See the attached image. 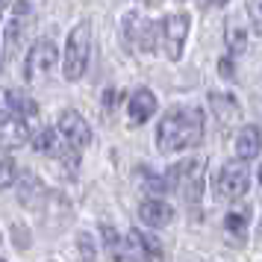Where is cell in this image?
Listing matches in <instances>:
<instances>
[{"mask_svg":"<svg viewBox=\"0 0 262 262\" xmlns=\"http://www.w3.org/2000/svg\"><path fill=\"white\" fill-rule=\"evenodd\" d=\"M259 236H262V224H259Z\"/></svg>","mask_w":262,"mask_h":262,"instance_id":"obj_30","label":"cell"},{"mask_svg":"<svg viewBox=\"0 0 262 262\" xmlns=\"http://www.w3.org/2000/svg\"><path fill=\"white\" fill-rule=\"evenodd\" d=\"M56 59H59V50H56V45H53V38H38L36 45L30 48V53H27L24 80L27 83L41 80L45 74H50V68L56 65Z\"/></svg>","mask_w":262,"mask_h":262,"instance_id":"obj_5","label":"cell"},{"mask_svg":"<svg viewBox=\"0 0 262 262\" xmlns=\"http://www.w3.org/2000/svg\"><path fill=\"white\" fill-rule=\"evenodd\" d=\"M27 18H30V3H27V0H18L12 18H9L6 27H3V56H6V59H12L18 45H21V38H24Z\"/></svg>","mask_w":262,"mask_h":262,"instance_id":"obj_9","label":"cell"},{"mask_svg":"<svg viewBox=\"0 0 262 262\" xmlns=\"http://www.w3.org/2000/svg\"><path fill=\"white\" fill-rule=\"evenodd\" d=\"M218 71H221V77L233 80V77H236V71H233V56H224V59L218 62Z\"/></svg>","mask_w":262,"mask_h":262,"instance_id":"obj_26","label":"cell"},{"mask_svg":"<svg viewBox=\"0 0 262 262\" xmlns=\"http://www.w3.org/2000/svg\"><path fill=\"white\" fill-rule=\"evenodd\" d=\"M56 133L62 136V142L68 144V147H74V150H83V147H89V142H92V127H89L85 118L80 112H74V109H65L59 115Z\"/></svg>","mask_w":262,"mask_h":262,"instance_id":"obj_7","label":"cell"},{"mask_svg":"<svg viewBox=\"0 0 262 262\" xmlns=\"http://www.w3.org/2000/svg\"><path fill=\"white\" fill-rule=\"evenodd\" d=\"M89 56H92V24L89 21H80L68 33V41H65V59H62V74L65 80L74 83L80 80L89 68Z\"/></svg>","mask_w":262,"mask_h":262,"instance_id":"obj_3","label":"cell"},{"mask_svg":"<svg viewBox=\"0 0 262 262\" xmlns=\"http://www.w3.org/2000/svg\"><path fill=\"white\" fill-rule=\"evenodd\" d=\"M12 238H15V248H18V250L30 248V230H27L24 224H15L12 227Z\"/></svg>","mask_w":262,"mask_h":262,"instance_id":"obj_24","label":"cell"},{"mask_svg":"<svg viewBox=\"0 0 262 262\" xmlns=\"http://www.w3.org/2000/svg\"><path fill=\"white\" fill-rule=\"evenodd\" d=\"M162 48H165V56L177 62L183 56V45H186V36H189V15L186 12H177V15H168L162 27Z\"/></svg>","mask_w":262,"mask_h":262,"instance_id":"obj_6","label":"cell"},{"mask_svg":"<svg viewBox=\"0 0 262 262\" xmlns=\"http://www.w3.org/2000/svg\"><path fill=\"white\" fill-rule=\"evenodd\" d=\"M77 248H80V256H83V262H95V242H92V236L89 233H80L77 236Z\"/></svg>","mask_w":262,"mask_h":262,"instance_id":"obj_21","label":"cell"},{"mask_svg":"<svg viewBox=\"0 0 262 262\" xmlns=\"http://www.w3.org/2000/svg\"><path fill=\"white\" fill-rule=\"evenodd\" d=\"M227 45H230V56H238L245 50V45H248V36H245V30L236 21L227 24Z\"/></svg>","mask_w":262,"mask_h":262,"instance_id":"obj_20","label":"cell"},{"mask_svg":"<svg viewBox=\"0 0 262 262\" xmlns=\"http://www.w3.org/2000/svg\"><path fill=\"white\" fill-rule=\"evenodd\" d=\"M100 233H103V242H106V250H109V256H112V262H136V256L130 253V245L121 242V236L109 224L100 227Z\"/></svg>","mask_w":262,"mask_h":262,"instance_id":"obj_17","label":"cell"},{"mask_svg":"<svg viewBox=\"0 0 262 262\" xmlns=\"http://www.w3.org/2000/svg\"><path fill=\"white\" fill-rule=\"evenodd\" d=\"M203 3H206V6H224L227 0H203Z\"/></svg>","mask_w":262,"mask_h":262,"instance_id":"obj_27","label":"cell"},{"mask_svg":"<svg viewBox=\"0 0 262 262\" xmlns=\"http://www.w3.org/2000/svg\"><path fill=\"white\" fill-rule=\"evenodd\" d=\"M156 112V95L150 89H136L130 95V103H127V115H130V124L139 127Z\"/></svg>","mask_w":262,"mask_h":262,"instance_id":"obj_10","label":"cell"},{"mask_svg":"<svg viewBox=\"0 0 262 262\" xmlns=\"http://www.w3.org/2000/svg\"><path fill=\"white\" fill-rule=\"evenodd\" d=\"M130 238H133V248L142 250V259L144 262H162L165 250H162V245H159V238H156V236L142 233V230H133Z\"/></svg>","mask_w":262,"mask_h":262,"instance_id":"obj_16","label":"cell"},{"mask_svg":"<svg viewBox=\"0 0 262 262\" xmlns=\"http://www.w3.org/2000/svg\"><path fill=\"white\" fill-rule=\"evenodd\" d=\"M248 186H250V174L242 159L224 162V168L218 171V180H215V191H218L221 201H238V198H245Z\"/></svg>","mask_w":262,"mask_h":262,"instance_id":"obj_4","label":"cell"},{"mask_svg":"<svg viewBox=\"0 0 262 262\" xmlns=\"http://www.w3.org/2000/svg\"><path fill=\"white\" fill-rule=\"evenodd\" d=\"M139 218H142L147 227L159 230V227H168V224H171L174 209H171L165 201H159V198H147V201L139 206Z\"/></svg>","mask_w":262,"mask_h":262,"instance_id":"obj_11","label":"cell"},{"mask_svg":"<svg viewBox=\"0 0 262 262\" xmlns=\"http://www.w3.org/2000/svg\"><path fill=\"white\" fill-rule=\"evenodd\" d=\"M248 218H250V206H238V209H230L224 218V230L230 236L242 242V238L248 236Z\"/></svg>","mask_w":262,"mask_h":262,"instance_id":"obj_18","label":"cell"},{"mask_svg":"<svg viewBox=\"0 0 262 262\" xmlns=\"http://www.w3.org/2000/svg\"><path fill=\"white\" fill-rule=\"evenodd\" d=\"M124 36L130 45H136V50H142V53H150L156 48V24L154 21H147L142 15L130 12L124 18Z\"/></svg>","mask_w":262,"mask_h":262,"instance_id":"obj_8","label":"cell"},{"mask_svg":"<svg viewBox=\"0 0 262 262\" xmlns=\"http://www.w3.org/2000/svg\"><path fill=\"white\" fill-rule=\"evenodd\" d=\"M9 109H12V118H21V121H33L38 115L36 100L27 97L24 92H12V89H9Z\"/></svg>","mask_w":262,"mask_h":262,"instance_id":"obj_19","label":"cell"},{"mask_svg":"<svg viewBox=\"0 0 262 262\" xmlns=\"http://www.w3.org/2000/svg\"><path fill=\"white\" fill-rule=\"evenodd\" d=\"M259 183H262V168H259Z\"/></svg>","mask_w":262,"mask_h":262,"instance_id":"obj_29","label":"cell"},{"mask_svg":"<svg viewBox=\"0 0 262 262\" xmlns=\"http://www.w3.org/2000/svg\"><path fill=\"white\" fill-rule=\"evenodd\" d=\"M27 139H30V130H27V121L21 118H9L0 124V150H18L24 147Z\"/></svg>","mask_w":262,"mask_h":262,"instance_id":"obj_12","label":"cell"},{"mask_svg":"<svg viewBox=\"0 0 262 262\" xmlns=\"http://www.w3.org/2000/svg\"><path fill=\"white\" fill-rule=\"evenodd\" d=\"M12 118V109H9V89H0V124Z\"/></svg>","mask_w":262,"mask_h":262,"instance_id":"obj_25","label":"cell"},{"mask_svg":"<svg viewBox=\"0 0 262 262\" xmlns=\"http://www.w3.org/2000/svg\"><path fill=\"white\" fill-rule=\"evenodd\" d=\"M248 18L253 24V30L262 36V0H248Z\"/></svg>","mask_w":262,"mask_h":262,"instance_id":"obj_22","label":"cell"},{"mask_svg":"<svg viewBox=\"0 0 262 262\" xmlns=\"http://www.w3.org/2000/svg\"><path fill=\"white\" fill-rule=\"evenodd\" d=\"M18 201L30 206V209H38L41 203L48 201V189H45V183L36 177V174H24L21 183H18Z\"/></svg>","mask_w":262,"mask_h":262,"instance_id":"obj_14","label":"cell"},{"mask_svg":"<svg viewBox=\"0 0 262 262\" xmlns=\"http://www.w3.org/2000/svg\"><path fill=\"white\" fill-rule=\"evenodd\" d=\"M259 150H262L259 127H253V124L242 127V130L236 133V156L242 159V162H250L253 156H259Z\"/></svg>","mask_w":262,"mask_h":262,"instance_id":"obj_13","label":"cell"},{"mask_svg":"<svg viewBox=\"0 0 262 262\" xmlns=\"http://www.w3.org/2000/svg\"><path fill=\"white\" fill-rule=\"evenodd\" d=\"M12 180H15V162L12 159H0V189L12 186Z\"/></svg>","mask_w":262,"mask_h":262,"instance_id":"obj_23","label":"cell"},{"mask_svg":"<svg viewBox=\"0 0 262 262\" xmlns=\"http://www.w3.org/2000/svg\"><path fill=\"white\" fill-rule=\"evenodd\" d=\"M209 106H212L215 118L221 121L224 127L236 124L238 115H242V109H238V103H236V97H233V95H221V92H212V95H209Z\"/></svg>","mask_w":262,"mask_h":262,"instance_id":"obj_15","label":"cell"},{"mask_svg":"<svg viewBox=\"0 0 262 262\" xmlns=\"http://www.w3.org/2000/svg\"><path fill=\"white\" fill-rule=\"evenodd\" d=\"M203 139V112L198 106L168 109L156 127V147L162 154H180L198 147Z\"/></svg>","mask_w":262,"mask_h":262,"instance_id":"obj_1","label":"cell"},{"mask_svg":"<svg viewBox=\"0 0 262 262\" xmlns=\"http://www.w3.org/2000/svg\"><path fill=\"white\" fill-rule=\"evenodd\" d=\"M6 3H9V0H0V15H3V6H6Z\"/></svg>","mask_w":262,"mask_h":262,"instance_id":"obj_28","label":"cell"},{"mask_svg":"<svg viewBox=\"0 0 262 262\" xmlns=\"http://www.w3.org/2000/svg\"><path fill=\"white\" fill-rule=\"evenodd\" d=\"M0 262H6V259H0Z\"/></svg>","mask_w":262,"mask_h":262,"instance_id":"obj_31","label":"cell"},{"mask_svg":"<svg viewBox=\"0 0 262 262\" xmlns=\"http://www.w3.org/2000/svg\"><path fill=\"white\" fill-rule=\"evenodd\" d=\"M165 183L171 189H177L183 194V201L189 203V209L198 215L203 194V159H183L174 168H168Z\"/></svg>","mask_w":262,"mask_h":262,"instance_id":"obj_2","label":"cell"}]
</instances>
